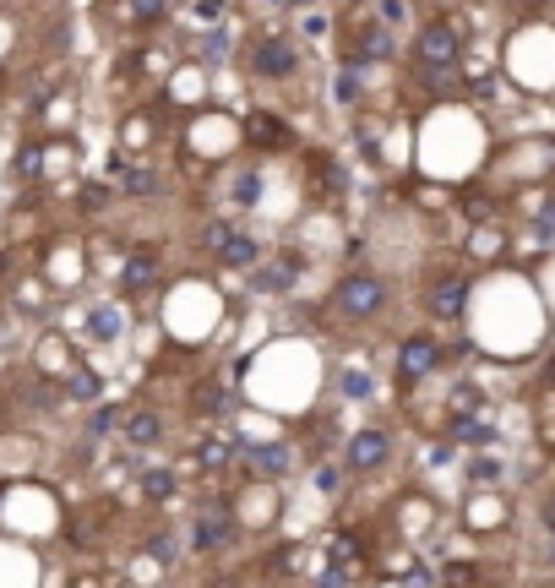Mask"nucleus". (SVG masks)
<instances>
[{"label": "nucleus", "instance_id": "obj_19", "mask_svg": "<svg viewBox=\"0 0 555 588\" xmlns=\"http://www.w3.org/2000/svg\"><path fill=\"white\" fill-rule=\"evenodd\" d=\"M142 496L148 501H169L175 496V474L169 468H142Z\"/></svg>", "mask_w": 555, "mask_h": 588}, {"label": "nucleus", "instance_id": "obj_12", "mask_svg": "<svg viewBox=\"0 0 555 588\" xmlns=\"http://www.w3.org/2000/svg\"><path fill=\"white\" fill-rule=\"evenodd\" d=\"M213 257H218V267H229V273H251V267L262 262V246H256L251 235H240V229H235V235H229Z\"/></svg>", "mask_w": 555, "mask_h": 588}, {"label": "nucleus", "instance_id": "obj_6", "mask_svg": "<svg viewBox=\"0 0 555 588\" xmlns=\"http://www.w3.org/2000/svg\"><path fill=\"white\" fill-rule=\"evenodd\" d=\"M436 360H441V343H436L430 333H408L403 349H398V381H403V387L425 381V376L436 371Z\"/></svg>", "mask_w": 555, "mask_h": 588}, {"label": "nucleus", "instance_id": "obj_11", "mask_svg": "<svg viewBox=\"0 0 555 588\" xmlns=\"http://www.w3.org/2000/svg\"><path fill=\"white\" fill-rule=\"evenodd\" d=\"M121 436H126V447L148 452V447L164 441V414L159 409H131V414H121Z\"/></svg>", "mask_w": 555, "mask_h": 588}, {"label": "nucleus", "instance_id": "obj_27", "mask_svg": "<svg viewBox=\"0 0 555 588\" xmlns=\"http://www.w3.org/2000/svg\"><path fill=\"white\" fill-rule=\"evenodd\" d=\"M126 170V164H121ZM126 191H153V175L148 170H126Z\"/></svg>", "mask_w": 555, "mask_h": 588}, {"label": "nucleus", "instance_id": "obj_9", "mask_svg": "<svg viewBox=\"0 0 555 588\" xmlns=\"http://www.w3.org/2000/svg\"><path fill=\"white\" fill-rule=\"evenodd\" d=\"M240 463H245L251 479H283V474L294 468V447H289V441H267V447H251Z\"/></svg>", "mask_w": 555, "mask_h": 588}, {"label": "nucleus", "instance_id": "obj_33", "mask_svg": "<svg viewBox=\"0 0 555 588\" xmlns=\"http://www.w3.org/2000/svg\"><path fill=\"white\" fill-rule=\"evenodd\" d=\"M550 561H555V550H550Z\"/></svg>", "mask_w": 555, "mask_h": 588}, {"label": "nucleus", "instance_id": "obj_22", "mask_svg": "<svg viewBox=\"0 0 555 588\" xmlns=\"http://www.w3.org/2000/svg\"><path fill=\"white\" fill-rule=\"evenodd\" d=\"M256 197H262V180H256V175H240V180H235V208H251Z\"/></svg>", "mask_w": 555, "mask_h": 588}, {"label": "nucleus", "instance_id": "obj_34", "mask_svg": "<svg viewBox=\"0 0 555 588\" xmlns=\"http://www.w3.org/2000/svg\"><path fill=\"white\" fill-rule=\"evenodd\" d=\"M0 77H7V72H0Z\"/></svg>", "mask_w": 555, "mask_h": 588}, {"label": "nucleus", "instance_id": "obj_26", "mask_svg": "<svg viewBox=\"0 0 555 588\" xmlns=\"http://www.w3.org/2000/svg\"><path fill=\"white\" fill-rule=\"evenodd\" d=\"M495 474H501V463H495V458H474V463H468V479H479V485H490Z\"/></svg>", "mask_w": 555, "mask_h": 588}, {"label": "nucleus", "instance_id": "obj_14", "mask_svg": "<svg viewBox=\"0 0 555 588\" xmlns=\"http://www.w3.org/2000/svg\"><path fill=\"white\" fill-rule=\"evenodd\" d=\"M169 7L175 0H121V23H131V28H159L164 17H169Z\"/></svg>", "mask_w": 555, "mask_h": 588}, {"label": "nucleus", "instance_id": "obj_5", "mask_svg": "<svg viewBox=\"0 0 555 588\" xmlns=\"http://www.w3.org/2000/svg\"><path fill=\"white\" fill-rule=\"evenodd\" d=\"M463 295H468V278H463V273H436V278L425 284V311H430L436 322H457L463 305H468Z\"/></svg>", "mask_w": 555, "mask_h": 588}, {"label": "nucleus", "instance_id": "obj_3", "mask_svg": "<svg viewBox=\"0 0 555 588\" xmlns=\"http://www.w3.org/2000/svg\"><path fill=\"white\" fill-rule=\"evenodd\" d=\"M251 72L262 77V83H289L294 72H300V50H294V39H283V34H262V39H251Z\"/></svg>", "mask_w": 555, "mask_h": 588}, {"label": "nucleus", "instance_id": "obj_24", "mask_svg": "<svg viewBox=\"0 0 555 588\" xmlns=\"http://www.w3.org/2000/svg\"><path fill=\"white\" fill-rule=\"evenodd\" d=\"M343 398H370V376L365 371H343Z\"/></svg>", "mask_w": 555, "mask_h": 588}, {"label": "nucleus", "instance_id": "obj_4", "mask_svg": "<svg viewBox=\"0 0 555 588\" xmlns=\"http://www.w3.org/2000/svg\"><path fill=\"white\" fill-rule=\"evenodd\" d=\"M164 284V251L159 246H131L121 262V295H148Z\"/></svg>", "mask_w": 555, "mask_h": 588}, {"label": "nucleus", "instance_id": "obj_23", "mask_svg": "<svg viewBox=\"0 0 555 588\" xmlns=\"http://www.w3.org/2000/svg\"><path fill=\"white\" fill-rule=\"evenodd\" d=\"M229 235H235V229H229V224H224V218H213V224H207V229H202V251H218V246H224V240H229Z\"/></svg>", "mask_w": 555, "mask_h": 588}, {"label": "nucleus", "instance_id": "obj_16", "mask_svg": "<svg viewBox=\"0 0 555 588\" xmlns=\"http://www.w3.org/2000/svg\"><path fill=\"white\" fill-rule=\"evenodd\" d=\"M392 55V34L387 28H365L360 45H354V61H387Z\"/></svg>", "mask_w": 555, "mask_h": 588}, {"label": "nucleus", "instance_id": "obj_1", "mask_svg": "<svg viewBox=\"0 0 555 588\" xmlns=\"http://www.w3.org/2000/svg\"><path fill=\"white\" fill-rule=\"evenodd\" d=\"M332 311L343 322H370L387 311V278L381 273H343L332 284Z\"/></svg>", "mask_w": 555, "mask_h": 588}, {"label": "nucleus", "instance_id": "obj_31", "mask_svg": "<svg viewBox=\"0 0 555 588\" xmlns=\"http://www.w3.org/2000/svg\"><path fill=\"white\" fill-rule=\"evenodd\" d=\"M544 376H550V387H555V354H550V365H544Z\"/></svg>", "mask_w": 555, "mask_h": 588}, {"label": "nucleus", "instance_id": "obj_30", "mask_svg": "<svg viewBox=\"0 0 555 588\" xmlns=\"http://www.w3.org/2000/svg\"><path fill=\"white\" fill-rule=\"evenodd\" d=\"M544 528H550V534H555V501H550V506H544Z\"/></svg>", "mask_w": 555, "mask_h": 588}, {"label": "nucleus", "instance_id": "obj_13", "mask_svg": "<svg viewBox=\"0 0 555 588\" xmlns=\"http://www.w3.org/2000/svg\"><path fill=\"white\" fill-rule=\"evenodd\" d=\"M245 142H251V148H267V153H273V148H289V126H283L278 115L256 110V115L245 121Z\"/></svg>", "mask_w": 555, "mask_h": 588}, {"label": "nucleus", "instance_id": "obj_17", "mask_svg": "<svg viewBox=\"0 0 555 588\" xmlns=\"http://www.w3.org/2000/svg\"><path fill=\"white\" fill-rule=\"evenodd\" d=\"M300 267H305L300 257H283L278 267H251V273H256V289H283L289 278H300Z\"/></svg>", "mask_w": 555, "mask_h": 588}, {"label": "nucleus", "instance_id": "obj_21", "mask_svg": "<svg viewBox=\"0 0 555 588\" xmlns=\"http://www.w3.org/2000/svg\"><path fill=\"white\" fill-rule=\"evenodd\" d=\"M88 327H93L99 338H121V305H99Z\"/></svg>", "mask_w": 555, "mask_h": 588}, {"label": "nucleus", "instance_id": "obj_28", "mask_svg": "<svg viewBox=\"0 0 555 588\" xmlns=\"http://www.w3.org/2000/svg\"><path fill=\"white\" fill-rule=\"evenodd\" d=\"M148 555L169 566V561H175V545H169V539H148Z\"/></svg>", "mask_w": 555, "mask_h": 588}, {"label": "nucleus", "instance_id": "obj_15", "mask_svg": "<svg viewBox=\"0 0 555 588\" xmlns=\"http://www.w3.org/2000/svg\"><path fill=\"white\" fill-rule=\"evenodd\" d=\"M191 409L197 414H224L229 409V387L224 381H197L191 387Z\"/></svg>", "mask_w": 555, "mask_h": 588}, {"label": "nucleus", "instance_id": "obj_20", "mask_svg": "<svg viewBox=\"0 0 555 588\" xmlns=\"http://www.w3.org/2000/svg\"><path fill=\"white\" fill-rule=\"evenodd\" d=\"M452 436H457V441H474V447H479V441H490L495 430H490L484 420H468V414H457V420H452Z\"/></svg>", "mask_w": 555, "mask_h": 588}, {"label": "nucleus", "instance_id": "obj_2", "mask_svg": "<svg viewBox=\"0 0 555 588\" xmlns=\"http://www.w3.org/2000/svg\"><path fill=\"white\" fill-rule=\"evenodd\" d=\"M457 61H463V39H457L452 23H425V28L414 34V66H419L425 77H441V72H452Z\"/></svg>", "mask_w": 555, "mask_h": 588}, {"label": "nucleus", "instance_id": "obj_10", "mask_svg": "<svg viewBox=\"0 0 555 588\" xmlns=\"http://www.w3.org/2000/svg\"><path fill=\"white\" fill-rule=\"evenodd\" d=\"M387 458H392V436H387V430H360V436L349 441V468H354V474H376Z\"/></svg>", "mask_w": 555, "mask_h": 588}, {"label": "nucleus", "instance_id": "obj_7", "mask_svg": "<svg viewBox=\"0 0 555 588\" xmlns=\"http://www.w3.org/2000/svg\"><path fill=\"white\" fill-rule=\"evenodd\" d=\"M191 463H197L202 474H224V468H235V463H240V441H235L229 430L207 425V430L197 436V452H191Z\"/></svg>", "mask_w": 555, "mask_h": 588}, {"label": "nucleus", "instance_id": "obj_25", "mask_svg": "<svg viewBox=\"0 0 555 588\" xmlns=\"http://www.w3.org/2000/svg\"><path fill=\"white\" fill-rule=\"evenodd\" d=\"M45 170V148H23L17 153V175H39Z\"/></svg>", "mask_w": 555, "mask_h": 588}, {"label": "nucleus", "instance_id": "obj_8", "mask_svg": "<svg viewBox=\"0 0 555 588\" xmlns=\"http://www.w3.org/2000/svg\"><path fill=\"white\" fill-rule=\"evenodd\" d=\"M229 539H235V517H229V506H224V501L202 506L197 523H191V545H197L202 555H213V550H224Z\"/></svg>", "mask_w": 555, "mask_h": 588}, {"label": "nucleus", "instance_id": "obj_18", "mask_svg": "<svg viewBox=\"0 0 555 588\" xmlns=\"http://www.w3.org/2000/svg\"><path fill=\"white\" fill-rule=\"evenodd\" d=\"M99 392H104V381H99L93 371H77V365H72V376H66V398H83V403H93Z\"/></svg>", "mask_w": 555, "mask_h": 588}, {"label": "nucleus", "instance_id": "obj_29", "mask_svg": "<svg viewBox=\"0 0 555 588\" xmlns=\"http://www.w3.org/2000/svg\"><path fill=\"white\" fill-rule=\"evenodd\" d=\"M72 588H104V583H99V577H88V572H83V577H72Z\"/></svg>", "mask_w": 555, "mask_h": 588}, {"label": "nucleus", "instance_id": "obj_32", "mask_svg": "<svg viewBox=\"0 0 555 588\" xmlns=\"http://www.w3.org/2000/svg\"><path fill=\"white\" fill-rule=\"evenodd\" d=\"M289 7H316V0H289Z\"/></svg>", "mask_w": 555, "mask_h": 588}]
</instances>
